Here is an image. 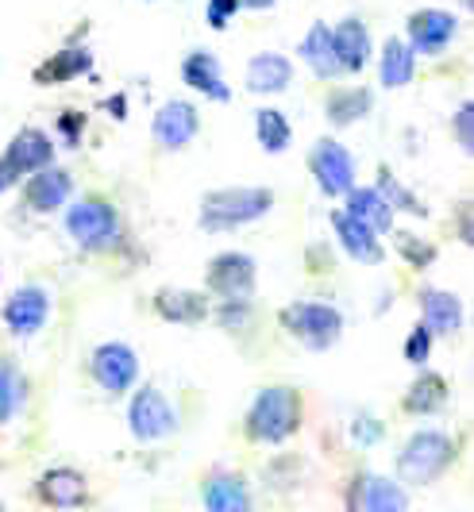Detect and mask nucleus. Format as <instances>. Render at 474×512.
Wrapping results in <instances>:
<instances>
[{
  "mask_svg": "<svg viewBox=\"0 0 474 512\" xmlns=\"http://www.w3.org/2000/svg\"><path fill=\"white\" fill-rule=\"evenodd\" d=\"M35 497L51 509H81L89 501V482L74 466H51L39 482H35Z\"/></svg>",
  "mask_w": 474,
  "mask_h": 512,
  "instance_id": "obj_16",
  "label": "nucleus"
},
{
  "mask_svg": "<svg viewBox=\"0 0 474 512\" xmlns=\"http://www.w3.org/2000/svg\"><path fill=\"white\" fill-rule=\"evenodd\" d=\"M374 193H378V197L390 205V212H394V216H397V212L417 216V220H424V216H428V205H424L413 189H405V185H401V181H397L386 166L378 170V185H374Z\"/></svg>",
  "mask_w": 474,
  "mask_h": 512,
  "instance_id": "obj_31",
  "label": "nucleus"
},
{
  "mask_svg": "<svg viewBox=\"0 0 474 512\" xmlns=\"http://www.w3.org/2000/svg\"><path fill=\"white\" fill-rule=\"evenodd\" d=\"M51 293L43 285H20L4 305V328L16 339H31L47 328L51 320Z\"/></svg>",
  "mask_w": 474,
  "mask_h": 512,
  "instance_id": "obj_11",
  "label": "nucleus"
},
{
  "mask_svg": "<svg viewBox=\"0 0 474 512\" xmlns=\"http://www.w3.org/2000/svg\"><path fill=\"white\" fill-rule=\"evenodd\" d=\"M394 247L397 255L405 258L413 270H428L432 262H436V247L428 243V239H421V235H413V231H394Z\"/></svg>",
  "mask_w": 474,
  "mask_h": 512,
  "instance_id": "obj_33",
  "label": "nucleus"
},
{
  "mask_svg": "<svg viewBox=\"0 0 474 512\" xmlns=\"http://www.w3.org/2000/svg\"><path fill=\"white\" fill-rule=\"evenodd\" d=\"M243 8H274V0H243Z\"/></svg>",
  "mask_w": 474,
  "mask_h": 512,
  "instance_id": "obj_42",
  "label": "nucleus"
},
{
  "mask_svg": "<svg viewBox=\"0 0 474 512\" xmlns=\"http://www.w3.org/2000/svg\"><path fill=\"white\" fill-rule=\"evenodd\" d=\"M332 47H336V62H340V74H363L367 62L374 58V43H370V31L363 20L347 16L343 24L332 27Z\"/></svg>",
  "mask_w": 474,
  "mask_h": 512,
  "instance_id": "obj_18",
  "label": "nucleus"
},
{
  "mask_svg": "<svg viewBox=\"0 0 474 512\" xmlns=\"http://www.w3.org/2000/svg\"><path fill=\"white\" fill-rule=\"evenodd\" d=\"M66 235L81 251H108L120 239V212L105 197H81L66 212Z\"/></svg>",
  "mask_w": 474,
  "mask_h": 512,
  "instance_id": "obj_5",
  "label": "nucleus"
},
{
  "mask_svg": "<svg viewBox=\"0 0 474 512\" xmlns=\"http://www.w3.org/2000/svg\"><path fill=\"white\" fill-rule=\"evenodd\" d=\"M309 174L328 197H347L355 189V158L340 139H316L309 151Z\"/></svg>",
  "mask_w": 474,
  "mask_h": 512,
  "instance_id": "obj_9",
  "label": "nucleus"
},
{
  "mask_svg": "<svg viewBox=\"0 0 474 512\" xmlns=\"http://www.w3.org/2000/svg\"><path fill=\"white\" fill-rule=\"evenodd\" d=\"M459 459V443L448 432H413L397 451V482L405 486H432L448 474Z\"/></svg>",
  "mask_w": 474,
  "mask_h": 512,
  "instance_id": "obj_3",
  "label": "nucleus"
},
{
  "mask_svg": "<svg viewBox=\"0 0 474 512\" xmlns=\"http://www.w3.org/2000/svg\"><path fill=\"white\" fill-rule=\"evenodd\" d=\"M343 509L347 512H409V493L397 478L386 474H355L343 493Z\"/></svg>",
  "mask_w": 474,
  "mask_h": 512,
  "instance_id": "obj_7",
  "label": "nucleus"
},
{
  "mask_svg": "<svg viewBox=\"0 0 474 512\" xmlns=\"http://www.w3.org/2000/svg\"><path fill=\"white\" fill-rule=\"evenodd\" d=\"M182 81L189 89H197L201 97H209V101H232V89H228V81L220 74V58L212 51H189L182 62Z\"/></svg>",
  "mask_w": 474,
  "mask_h": 512,
  "instance_id": "obj_21",
  "label": "nucleus"
},
{
  "mask_svg": "<svg viewBox=\"0 0 474 512\" xmlns=\"http://www.w3.org/2000/svg\"><path fill=\"white\" fill-rule=\"evenodd\" d=\"M301 62L313 70L316 77H340V62H336V47H332V27L328 24H313L305 31V39H301Z\"/></svg>",
  "mask_w": 474,
  "mask_h": 512,
  "instance_id": "obj_26",
  "label": "nucleus"
},
{
  "mask_svg": "<svg viewBox=\"0 0 474 512\" xmlns=\"http://www.w3.org/2000/svg\"><path fill=\"white\" fill-rule=\"evenodd\" d=\"M239 8H243V0H209V8H205V20H209L212 31H224V27L236 20Z\"/></svg>",
  "mask_w": 474,
  "mask_h": 512,
  "instance_id": "obj_36",
  "label": "nucleus"
},
{
  "mask_svg": "<svg viewBox=\"0 0 474 512\" xmlns=\"http://www.w3.org/2000/svg\"><path fill=\"white\" fill-rule=\"evenodd\" d=\"M128 428L139 443H158L178 432V409L158 385H139L128 405Z\"/></svg>",
  "mask_w": 474,
  "mask_h": 512,
  "instance_id": "obj_6",
  "label": "nucleus"
},
{
  "mask_svg": "<svg viewBox=\"0 0 474 512\" xmlns=\"http://www.w3.org/2000/svg\"><path fill=\"white\" fill-rule=\"evenodd\" d=\"M417 305H421V324L432 335H455L463 324V301L451 293V289H436V285H424L417 293Z\"/></svg>",
  "mask_w": 474,
  "mask_h": 512,
  "instance_id": "obj_19",
  "label": "nucleus"
},
{
  "mask_svg": "<svg viewBox=\"0 0 474 512\" xmlns=\"http://www.w3.org/2000/svg\"><path fill=\"white\" fill-rule=\"evenodd\" d=\"M448 397H451L448 382L440 374H432V370H421L417 382L405 389L401 409L409 412V416H432V412H440L448 405Z\"/></svg>",
  "mask_w": 474,
  "mask_h": 512,
  "instance_id": "obj_25",
  "label": "nucleus"
},
{
  "mask_svg": "<svg viewBox=\"0 0 474 512\" xmlns=\"http://www.w3.org/2000/svg\"><path fill=\"white\" fill-rule=\"evenodd\" d=\"M459 239L471 247V201L459 205Z\"/></svg>",
  "mask_w": 474,
  "mask_h": 512,
  "instance_id": "obj_40",
  "label": "nucleus"
},
{
  "mask_svg": "<svg viewBox=\"0 0 474 512\" xmlns=\"http://www.w3.org/2000/svg\"><path fill=\"white\" fill-rule=\"evenodd\" d=\"M451 128H455V143H459V151L471 154L474 151V104L471 101L459 104V112H455Z\"/></svg>",
  "mask_w": 474,
  "mask_h": 512,
  "instance_id": "obj_35",
  "label": "nucleus"
},
{
  "mask_svg": "<svg viewBox=\"0 0 474 512\" xmlns=\"http://www.w3.org/2000/svg\"><path fill=\"white\" fill-rule=\"evenodd\" d=\"M27 405V378L12 359H0V424H12Z\"/></svg>",
  "mask_w": 474,
  "mask_h": 512,
  "instance_id": "obj_30",
  "label": "nucleus"
},
{
  "mask_svg": "<svg viewBox=\"0 0 474 512\" xmlns=\"http://www.w3.org/2000/svg\"><path fill=\"white\" fill-rule=\"evenodd\" d=\"M201 131V112L189 101H166L151 120V135L162 151H182Z\"/></svg>",
  "mask_w": 474,
  "mask_h": 512,
  "instance_id": "obj_13",
  "label": "nucleus"
},
{
  "mask_svg": "<svg viewBox=\"0 0 474 512\" xmlns=\"http://www.w3.org/2000/svg\"><path fill=\"white\" fill-rule=\"evenodd\" d=\"M432 339H436V335L428 332L424 324H417V328L409 332V339H405V359H409V366H424V362L432 359Z\"/></svg>",
  "mask_w": 474,
  "mask_h": 512,
  "instance_id": "obj_34",
  "label": "nucleus"
},
{
  "mask_svg": "<svg viewBox=\"0 0 474 512\" xmlns=\"http://www.w3.org/2000/svg\"><path fill=\"white\" fill-rule=\"evenodd\" d=\"M58 131H62V139L70 143V147H81V135H85V112H62L58 116Z\"/></svg>",
  "mask_w": 474,
  "mask_h": 512,
  "instance_id": "obj_39",
  "label": "nucleus"
},
{
  "mask_svg": "<svg viewBox=\"0 0 474 512\" xmlns=\"http://www.w3.org/2000/svg\"><path fill=\"white\" fill-rule=\"evenodd\" d=\"M201 501H205V512H255L251 486L236 470H212L201 482Z\"/></svg>",
  "mask_w": 474,
  "mask_h": 512,
  "instance_id": "obj_14",
  "label": "nucleus"
},
{
  "mask_svg": "<svg viewBox=\"0 0 474 512\" xmlns=\"http://www.w3.org/2000/svg\"><path fill=\"white\" fill-rule=\"evenodd\" d=\"M0 158H4L20 178H27V174H35V170H43V166H54V143L47 131L24 128L12 135V143L4 147Z\"/></svg>",
  "mask_w": 474,
  "mask_h": 512,
  "instance_id": "obj_17",
  "label": "nucleus"
},
{
  "mask_svg": "<svg viewBox=\"0 0 474 512\" xmlns=\"http://www.w3.org/2000/svg\"><path fill=\"white\" fill-rule=\"evenodd\" d=\"M405 43H409V51L413 54H444L455 43V35H459V20L444 12V8H421V12H413L409 16V24H405Z\"/></svg>",
  "mask_w": 474,
  "mask_h": 512,
  "instance_id": "obj_12",
  "label": "nucleus"
},
{
  "mask_svg": "<svg viewBox=\"0 0 474 512\" xmlns=\"http://www.w3.org/2000/svg\"><path fill=\"white\" fill-rule=\"evenodd\" d=\"M293 81V62L278 51H263L247 62V89L259 97H274L286 93Z\"/></svg>",
  "mask_w": 474,
  "mask_h": 512,
  "instance_id": "obj_23",
  "label": "nucleus"
},
{
  "mask_svg": "<svg viewBox=\"0 0 474 512\" xmlns=\"http://www.w3.org/2000/svg\"><path fill=\"white\" fill-rule=\"evenodd\" d=\"M93 70V54L85 47H62L58 54H51L39 70H35V81L39 85H66V81H78L81 74Z\"/></svg>",
  "mask_w": 474,
  "mask_h": 512,
  "instance_id": "obj_27",
  "label": "nucleus"
},
{
  "mask_svg": "<svg viewBox=\"0 0 474 512\" xmlns=\"http://www.w3.org/2000/svg\"><path fill=\"white\" fill-rule=\"evenodd\" d=\"M247 316H251V305H247V301H224L220 312H216V320H220L228 332H243V328H247Z\"/></svg>",
  "mask_w": 474,
  "mask_h": 512,
  "instance_id": "obj_37",
  "label": "nucleus"
},
{
  "mask_svg": "<svg viewBox=\"0 0 474 512\" xmlns=\"http://www.w3.org/2000/svg\"><path fill=\"white\" fill-rule=\"evenodd\" d=\"M274 208V189L266 185H228L201 197V228L205 231H236L263 220Z\"/></svg>",
  "mask_w": 474,
  "mask_h": 512,
  "instance_id": "obj_2",
  "label": "nucleus"
},
{
  "mask_svg": "<svg viewBox=\"0 0 474 512\" xmlns=\"http://www.w3.org/2000/svg\"><path fill=\"white\" fill-rule=\"evenodd\" d=\"M417 77V54L409 51L405 39H386L382 58H378V81L386 89H405Z\"/></svg>",
  "mask_w": 474,
  "mask_h": 512,
  "instance_id": "obj_28",
  "label": "nucleus"
},
{
  "mask_svg": "<svg viewBox=\"0 0 474 512\" xmlns=\"http://www.w3.org/2000/svg\"><path fill=\"white\" fill-rule=\"evenodd\" d=\"M301 416H305L301 393L293 385H266V389L255 393L251 409L243 416V428H247V439L266 443V447H278V443L297 436Z\"/></svg>",
  "mask_w": 474,
  "mask_h": 512,
  "instance_id": "obj_1",
  "label": "nucleus"
},
{
  "mask_svg": "<svg viewBox=\"0 0 474 512\" xmlns=\"http://www.w3.org/2000/svg\"><path fill=\"white\" fill-rule=\"evenodd\" d=\"M278 320L309 351H328L343 335V312L336 305H324V301H293L278 312Z\"/></svg>",
  "mask_w": 474,
  "mask_h": 512,
  "instance_id": "obj_4",
  "label": "nucleus"
},
{
  "mask_svg": "<svg viewBox=\"0 0 474 512\" xmlns=\"http://www.w3.org/2000/svg\"><path fill=\"white\" fill-rule=\"evenodd\" d=\"M155 312L166 324H185V328L205 324L212 316L205 293H197V289H170V285L155 293Z\"/></svg>",
  "mask_w": 474,
  "mask_h": 512,
  "instance_id": "obj_20",
  "label": "nucleus"
},
{
  "mask_svg": "<svg viewBox=\"0 0 474 512\" xmlns=\"http://www.w3.org/2000/svg\"><path fill=\"white\" fill-rule=\"evenodd\" d=\"M332 228H336V239H340V247L347 255L355 258V262H363V266H378L382 258H386V247L378 243V235L367 228V224H359L351 212H332Z\"/></svg>",
  "mask_w": 474,
  "mask_h": 512,
  "instance_id": "obj_22",
  "label": "nucleus"
},
{
  "mask_svg": "<svg viewBox=\"0 0 474 512\" xmlns=\"http://www.w3.org/2000/svg\"><path fill=\"white\" fill-rule=\"evenodd\" d=\"M255 139H259V147H263L266 154L286 151L293 139V128H290V120H286V112H278V108H259V112H255Z\"/></svg>",
  "mask_w": 474,
  "mask_h": 512,
  "instance_id": "obj_32",
  "label": "nucleus"
},
{
  "mask_svg": "<svg viewBox=\"0 0 474 512\" xmlns=\"http://www.w3.org/2000/svg\"><path fill=\"white\" fill-rule=\"evenodd\" d=\"M255 274H259V266H255L251 255H243V251H224V255H216L209 262L205 285H209V293H216L220 301H251L255 282H259Z\"/></svg>",
  "mask_w": 474,
  "mask_h": 512,
  "instance_id": "obj_10",
  "label": "nucleus"
},
{
  "mask_svg": "<svg viewBox=\"0 0 474 512\" xmlns=\"http://www.w3.org/2000/svg\"><path fill=\"white\" fill-rule=\"evenodd\" d=\"M89 374H93V382L101 385L108 397H120V393H128L139 382V355L128 343L108 339V343H101L89 355Z\"/></svg>",
  "mask_w": 474,
  "mask_h": 512,
  "instance_id": "obj_8",
  "label": "nucleus"
},
{
  "mask_svg": "<svg viewBox=\"0 0 474 512\" xmlns=\"http://www.w3.org/2000/svg\"><path fill=\"white\" fill-rule=\"evenodd\" d=\"M343 212H351L359 224H367L374 235H386V231H394V212L390 205L374 193V185L370 189H351L347 193V208Z\"/></svg>",
  "mask_w": 474,
  "mask_h": 512,
  "instance_id": "obj_29",
  "label": "nucleus"
},
{
  "mask_svg": "<svg viewBox=\"0 0 474 512\" xmlns=\"http://www.w3.org/2000/svg\"><path fill=\"white\" fill-rule=\"evenodd\" d=\"M370 108H374V93L363 89V85H347V89H332L328 93L324 116H328L332 128H351V124H359L367 116Z\"/></svg>",
  "mask_w": 474,
  "mask_h": 512,
  "instance_id": "obj_24",
  "label": "nucleus"
},
{
  "mask_svg": "<svg viewBox=\"0 0 474 512\" xmlns=\"http://www.w3.org/2000/svg\"><path fill=\"white\" fill-rule=\"evenodd\" d=\"M12 185H20V174H16V170H12V166L0 158V193H8Z\"/></svg>",
  "mask_w": 474,
  "mask_h": 512,
  "instance_id": "obj_41",
  "label": "nucleus"
},
{
  "mask_svg": "<svg viewBox=\"0 0 474 512\" xmlns=\"http://www.w3.org/2000/svg\"><path fill=\"white\" fill-rule=\"evenodd\" d=\"M351 436H355L359 447H374V443L382 439V420H374L370 412H359L355 424H351Z\"/></svg>",
  "mask_w": 474,
  "mask_h": 512,
  "instance_id": "obj_38",
  "label": "nucleus"
},
{
  "mask_svg": "<svg viewBox=\"0 0 474 512\" xmlns=\"http://www.w3.org/2000/svg\"><path fill=\"white\" fill-rule=\"evenodd\" d=\"M70 193H74V178L62 166H43V170L27 174L24 181V205L31 212H39V216L58 212V208L70 201Z\"/></svg>",
  "mask_w": 474,
  "mask_h": 512,
  "instance_id": "obj_15",
  "label": "nucleus"
}]
</instances>
